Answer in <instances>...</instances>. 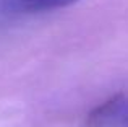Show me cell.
I'll use <instances>...</instances> for the list:
<instances>
[{"label":"cell","instance_id":"1","mask_svg":"<svg viewBox=\"0 0 128 127\" xmlns=\"http://www.w3.org/2000/svg\"><path fill=\"white\" fill-rule=\"evenodd\" d=\"M128 111V99L120 93L112 98H109L107 101H104L102 104L96 106L92 111L88 114V125L97 127L102 125L106 122H110L112 119L118 117L120 114Z\"/></svg>","mask_w":128,"mask_h":127},{"label":"cell","instance_id":"2","mask_svg":"<svg viewBox=\"0 0 128 127\" xmlns=\"http://www.w3.org/2000/svg\"><path fill=\"white\" fill-rule=\"evenodd\" d=\"M76 0H23L26 8L29 10H54L72 5Z\"/></svg>","mask_w":128,"mask_h":127}]
</instances>
